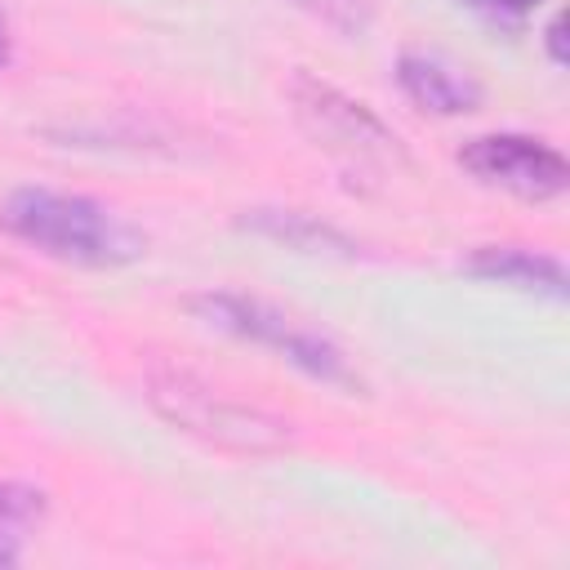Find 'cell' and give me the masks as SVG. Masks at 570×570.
<instances>
[{
	"label": "cell",
	"instance_id": "cell-3",
	"mask_svg": "<svg viewBox=\"0 0 570 570\" xmlns=\"http://www.w3.org/2000/svg\"><path fill=\"white\" fill-rule=\"evenodd\" d=\"M187 312H196L205 325L223 330V334H236L245 343H258V347H272L281 361H289L294 370H303L307 379L316 383H330V387H361L356 370L347 365V356L312 325L285 316L281 307L263 303V298H245V294H191L187 298Z\"/></svg>",
	"mask_w": 570,
	"mask_h": 570
},
{
	"label": "cell",
	"instance_id": "cell-12",
	"mask_svg": "<svg viewBox=\"0 0 570 570\" xmlns=\"http://www.w3.org/2000/svg\"><path fill=\"white\" fill-rule=\"evenodd\" d=\"M9 49H13V45H9V22H4V13H0V71L9 67Z\"/></svg>",
	"mask_w": 570,
	"mask_h": 570
},
{
	"label": "cell",
	"instance_id": "cell-5",
	"mask_svg": "<svg viewBox=\"0 0 570 570\" xmlns=\"http://www.w3.org/2000/svg\"><path fill=\"white\" fill-rule=\"evenodd\" d=\"M289 102H294L298 125L316 138V147H325L334 156H347V160H392V156H401L396 134L365 102L338 94L334 85H325L307 71H298L289 80Z\"/></svg>",
	"mask_w": 570,
	"mask_h": 570
},
{
	"label": "cell",
	"instance_id": "cell-1",
	"mask_svg": "<svg viewBox=\"0 0 570 570\" xmlns=\"http://www.w3.org/2000/svg\"><path fill=\"white\" fill-rule=\"evenodd\" d=\"M0 227L71 267H125L147 254V236L129 218L80 191L18 187L0 200Z\"/></svg>",
	"mask_w": 570,
	"mask_h": 570
},
{
	"label": "cell",
	"instance_id": "cell-9",
	"mask_svg": "<svg viewBox=\"0 0 570 570\" xmlns=\"http://www.w3.org/2000/svg\"><path fill=\"white\" fill-rule=\"evenodd\" d=\"M45 512H49L45 490L27 481H0V570L22 561L27 543L45 525Z\"/></svg>",
	"mask_w": 570,
	"mask_h": 570
},
{
	"label": "cell",
	"instance_id": "cell-6",
	"mask_svg": "<svg viewBox=\"0 0 570 570\" xmlns=\"http://www.w3.org/2000/svg\"><path fill=\"white\" fill-rule=\"evenodd\" d=\"M396 85L419 111H432V116H463L481 107L476 76L428 49H405L396 58Z\"/></svg>",
	"mask_w": 570,
	"mask_h": 570
},
{
	"label": "cell",
	"instance_id": "cell-8",
	"mask_svg": "<svg viewBox=\"0 0 570 570\" xmlns=\"http://www.w3.org/2000/svg\"><path fill=\"white\" fill-rule=\"evenodd\" d=\"M245 227L289 245V249H303V254H343V258L356 254V245L343 232H334L330 223H316L312 214H298V209H254L245 218Z\"/></svg>",
	"mask_w": 570,
	"mask_h": 570
},
{
	"label": "cell",
	"instance_id": "cell-2",
	"mask_svg": "<svg viewBox=\"0 0 570 570\" xmlns=\"http://www.w3.org/2000/svg\"><path fill=\"white\" fill-rule=\"evenodd\" d=\"M147 401L156 405L160 419H169L174 428H183L187 436L232 450V454H272L281 445H289V423L245 405L218 387H209L205 379L174 370V365H156L147 374Z\"/></svg>",
	"mask_w": 570,
	"mask_h": 570
},
{
	"label": "cell",
	"instance_id": "cell-11",
	"mask_svg": "<svg viewBox=\"0 0 570 570\" xmlns=\"http://www.w3.org/2000/svg\"><path fill=\"white\" fill-rule=\"evenodd\" d=\"M548 49H552V62H566V45H561V18L548 22Z\"/></svg>",
	"mask_w": 570,
	"mask_h": 570
},
{
	"label": "cell",
	"instance_id": "cell-7",
	"mask_svg": "<svg viewBox=\"0 0 570 570\" xmlns=\"http://www.w3.org/2000/svg\"><path fill=\"white\" fill-rule=\"evenodd\" d=\"M468 276L481 281H499L525 294H543V298H566V267L552 254L539 249H521V245H485L476 254H468L463 263Z\"/></svg>",
	"mask_w": 570,
	"mask_h": 570
},
{
	"label": "cell",
	"instance_id": "cell-4",
	"mask_svg": "<svg viewBox=\"0 0 570 570\" xmlns=\"http://www.w3.org/2000/svg\"><path fill=\"white\" fill-rule=\"evenodd\" d=\"M463 174H472L481 187L508 191L517 200H557L570 187V165L566 156L530 134H476L459 147Z\"/></svg>",
	"mask_w": 570,
	"mask_h": 570
},
{
	"label": "cell",
	"instance_id": "cell-10",
	"mask_svg": "<svg viewBox=\"0 0 570 570\" xmlns=\"http://www.w3.org/2000/svg\"><path fill=\"white\" fill-rule=\"evenodd\" d=\"M481 9H490L494 18H525L530 9H539L543 0H476Z\"/></svg>",
	"mask_w": 570,
	"mask_h": 570
}]
</instances>
